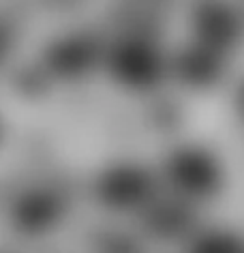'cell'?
Masks as SVG:
<instances>
[{
  "mask_svg": "<svg viewBox=\"0 0 244 253\" xmlns=\"http://www.w3.org/2000/svg\"><path fill=\"white\" fill-rule=\"evenodd\" d=\"M92 45L75 39L67 41L65 45H60L58 49H54V65L65 73H77L81 69H86L88 60H92Z\"/></svg>",
  "mask_w": 244,
  "mask_h": 253,
  "instance_id": "obj_5",
  "label": "cell"
},
{
  "mask_svg": "<svg viewBox=\"0 0 244 253\" xmlns=\"http://www.w3.org/2000/svg\"><path fill=\"white\" fill-rule=\"evenodd\" d=\"M116 69L122 75V80L127 78L135 86H141V84H148L154 78L156 62L148 47L139 45V43H133V45H127L118 52Z\"/></svg>",
  "mask_w": 244,
  "mask_h": 253,
  "instance_id": "obj_1",
  "label": "cell"
},
{
  "mask_svg": "<svg viewBox=\"0 0 244 253\" xmlns=\"http://www.w3.org/2000/svg\"><path fill=\"white\" fill-rule=\"evenodd\" d=\"M58 212V200L45 193H35L20 204V223L28 227H43Z\"/></svg>",
  "mask_w": 244,
  "mask_h": 253,
  "instance_id": "obj_4",
  "label": "cell"
},
{
  "mask_svg": "<svg viewBox=\"0 0 244 253\" xmlns=\"http://www.w3.org/2000/svg\"><path fill=\"white\" fill-rule=\"evenodd\" d=\"M146 187L148 185H146L143 174L139 176L137 172H118V174H111L109 178H105L101 189H103L105 198L118 202L120 206H127L129 202L143 195Z\"/></svg>",
  "mask_w": 244,
  "mask_h": 253,
  "instance_id": "obj_3",
  "label": "cell"
},
{
  "mask_svg": "<svg viewBox=\"0 0 244 253\" xmlns=\"http://www.w3.org/2000/svg\"><path fill=\"white\" fill-rule=\"evenodd\" d=\"M174 174L191 191H208L212 187V180H214V168L208 163V159L197 155L182 157L174 166Z\"/></svg>",
  "mask_w": 244,
  "mask_h": 253,
  "instance_id": "obj_2",
  "label": "cell"
},
{
  "mask_svg": "<svg viewBox=\"0 0 244 253\" xmlns=\"http://www.w3.org/2000/svg\"><path fill=\"white\" fill-rule=\"evenodd\" d=\"M199 15H202V33L208 37L210 41L229 37L231 22H229V13L225 9L210 7V4H208V7H206Z\"/></svg>",
  "mask_w": 244,
  "mask_h": 253,
  "instance_id": "obj_6",
  "label": "cell"
},
{
  "mask_svg": "<svg viewBox=\"0 0 244 253\" xmlns=\"http://www.w3.org/2000/svg\"><path fill=\"white\" fill-rule=\"evenodd\" d=\"M182 69H184V73L189 75L191 80H195V82H210L212 78H214L216 65H214L212 54L195 52V54H189L184 58Z\"/></svg>",
  "mask_w": 244,
  "mask_h": 253,
  "instance_id": "obj_7",
  "label": "cell"
}]
</instances>
